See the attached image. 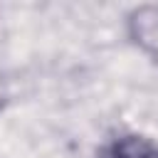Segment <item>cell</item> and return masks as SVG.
Returning a JSON list of instances; mask_svg holds the SVG:
<instances>
[{
    "label": "cell",
    "mask_w": 158,
    "mask_h": 158,
    "mask_svg": "<svg viewBox=\"0 0 158 158\" xmlns=\"http://www.w3.org/2000/svg\"><path fill=\"white\" fill-rule=\"evenodd\" d=\"M99 158H158V143L141 133H118L101 148Z\"/></svg>",
    "instance_id": "6da1fadb"
},
{
    "label": "cell",
    "mask_w": 158,
    "mask_h": 158,
    "mask_svg": "<svg viewBox=\"0 0 158 158\" xmlns=\"http://www.w3.org/2000/svg\"><path fill=\"white\" fill-rule=\"evenodd\" d=\"M131 30L136 42L158 54V7H141L131 17Z\"/></svg>",
    "instance_id": "7a4b0ae2"
},
{
    "label": "cell",
    "mask_w": 158,
    "mask_h": 158,
    "mask_svg": "<svg viewBox=\"0 0 158 158\" xmlns=\"http://www.w3.org/2000/svg\"><path fill=\"white\" fill-rule=\"evenodd\" d=\"M2 96H5V91H2V79H0V104H2Z\"/></svg>",
    "instance_id": "3957f363"
}]
</instances>
